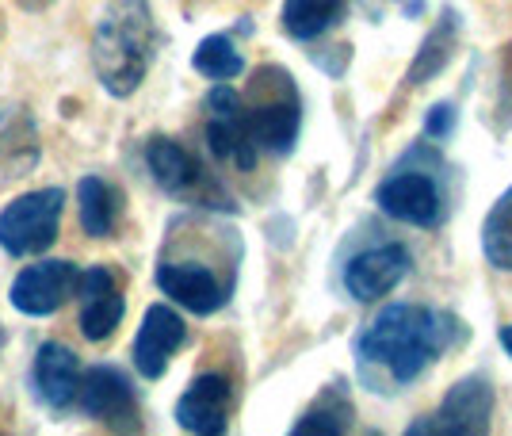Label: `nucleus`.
<instances>
[{
  "label": "nucleus",
  "instance_id": "nucleus-18",
  "mask_svg": "<svg viewBox=\"0 0 512 436\" xmlns=\"http://www.w3.org/2000/svg\"><path fill=\"white\" fill-rule=\"evenodd\" d=\"M352 398L344 391V383H333V387H325V391L314 398V406L306 410V414L291 425V433L299 436H341L352 429Z\"/></svg>",
  "mask_w": 512,
  "mask_h": 436
},
{
  "label": "nucleus",
  "instance_id": "nucleus-1",
  "mask_svg": "<svg viewBox=\"0 0 512 436\" xmlns=\"http://www.w3.org/2000/svg\"><path fill=\"white\" fill-rule=\"evenodd\" d=\"M459 337H463V329L444 310L394 303L363 329L356 352H360L363 368L386 371L394 383H413Z\"/></svg>",
  "mask_w": 512,
  "mask_h": 436
},
{
  "label": "nucleus",
  "instance_id": "nucleus-25",
  "mask_svg": "<svg viewBox=\"0 0 512 436\" xmlns=\"http://www.w3.org/2000/svg\"><path fill=\"white\" fill-rule=\"evenodd\" d=\"M0 349H4V326H0Z\"/></svg>",
  "mask_w": 512,
  "mask_h": 436
},
{
  "label": "nucleus",
  "instance_id": "nucleus-22",
  "mask_svg": "<svg viewBox=\"0 0 512 436\" xmlns=\"http://www.w3.org/2000/svg\"><path fill=\"white\" fill-rule=\"evenodd\" d=\"M192 66L195 73H203L211 81H234L237 73H245V58H241V50L234 46L230 35H207L195 46Z\"/></svg>",
  "mask_w": 512,
  "mask_h": 436
},
{
  "label": "nucleus",
  "instance_id": "nucleus-23",
  "mask_svg": "<svg viewBox=\"0 0 512 436\" xmlns=\"http://www.w3.org/2000/svg\"><path fill=\"white\" fill-rule=\"evenodd\" d=\"M455 123H459V111H455V104H436V108L425 115V134L428 138H448L451 131H455Z\"/></svg>",
  "mask_w": 512,
  "mask_h": 436
},
{
  "label": "nucleus",
  "instance_id": "nucleus-20",
  "mask_svg": "<svg viewBox=\"0 0 512 436\" xmlns=\"http://www.w3.org/2000/svg\"><path fill=\"white\" fill-rule=\"evenodd\" d=\"M455 39H459V20H455L451 12H444V20L428 31L425 46L417 50V62L409 66V77H406L409 85H425V81H432L440 69L448 66Z\"/></svg>",
  "mask_w": 512,
  "mask_h": 436
},
{
  "label": "nucleus",
  "instance_id": "nucleus-24",
  "mask_svg": "<svg viewBox=\"0 0 512 436\" xmlns=\"http://www.w3.org/2000/svg\"><path fill=\"white\" fill-rule=\"evenodd\" d=\"M497 341H501V349H505L512 356V326L501 329V333H497Z\"/></svg>",
  "mask_w": 512,
  "mask_h": 436
},
{
  "label": "nucleus",
  "instance_id": "nucleus-8",
  "mask_svg": "<svg viewBox=\"0 0 512 436\" xmlns=\"http://www.w3.org/2000/svg\"><path fill=\"white\" fill-rule=\"evenodd\" d=\"M77 410L92 421H104L111 429H134L138 425V398L127 371L115 364H96L81 375V391H77Z\"/></svg>",
  "mask_w": 512,
  "mask_h": 436
},
{
  "label": "nucleus",
  "instance_id": "nucleus-6",
  "mask_svg": "<svg viewBox=\"0 0 512 436\" xmlns=\"http://www.w3.org/2000/svg\"><path fill=\"white\" fill-rule=\"evenodd\" d=\"M81 268L73 261H39L27 264L12 280V306L27 318H50L58 314L69 299H77Z\"/></svg>",
  "mask_w": 512,
  "mask_h": 436
},
{
  "label": "nucleus",
  "instance_id": "nucleus-13",
  "mask_svg": "<svg viewBox=\"0 0 512 436\" xmlns=\"http://www.w3.org/2000/svg\"><path fill=\"white\" fill-rule=\"evenodd\" d=\"M77 303H81V333L85 341L100 345L107 337H115V329L123 326V291H119V280L115 272L96 264L81 272V284H77Z\"/></svg>",
  "mask_w": 512,
  "mask_h": 436
},
{
  "label": "nucleus",
  "instance_id": "nucleus-4",
  "mask_svg": "<svg viewBox=\"0 0 512 436\" xmlns=\"http://www.w3.org/2000/svg\"><path fill=\"white\" fill-rule=\"evenodd\" d=\"M146 165H150L153 180L169 196L199 203V207H214V211H230L234 207L230 196L218 188V180L203 173L192 153L184 150L180 142H172V138H153L146 146Z\"/></svg>",
  "mask_w": 512,
  "mask_h": 436
},
{
  "label": "nucleus",
  "instance_id": "nucleus-15",
  "mask_svg": "<svg viewBox=\"0 0 512 436\" xmlns=\"http://www.w3.org/2000/svg\"><path fill=\"white\" fill-rule=\"evenodd\" d=\"M157 287L169 295L172 303H180L184 310H192V314H214V310H222L226 299H230L211 268L192 261H180V264L165 261L157 268Z\"/></svg>",
  "mask_w": 512,
  "mask_h": 436
},
{
  "label": "nucleus",
  "instance_id": "nucleus-10",
  "mask_svg": "<svg viewBox=\"0 0 512 436\" xmlns=\"http://www.w3.org/2000/svg\"><path fill=\"white\" fill-rule=\"evenodd\" d=\"M409 264H413L409 261V249L406 245H394V241L390 245H375V249H363L344 268V287H348L352 299L375 303V299L390 295L394 287L406 280Z\"/></svg>",
  "mask_w": 512,
  "mask_h": 436
},
{
  "label": "nucleus",
  "instance_id": "nucleus-14",
  "mask_svg": "<svg viewBox=\"0 0 512 436\" xmlns=\"http://www.w3.org/2000/svg\"><path fill=\"white\" fill-rule=\"evenodd\" d=\"M81 360L73 356V349H65L62 341H46L35 352L31 364V387L35 398L50 406V410H69L77 406V391H81Z\"/></svg>",
  "mask_w": 512,
  "mask_h": 436
},
{
  "label": "nucleus",
  "instance_id": "nucleus-19",
  "mask_svg": "<svg viewBox=\"0 0 512 436\" xmlns=\"http://www.w3.org/2000/svg\"><path fill=\"white\" fill-rule=\"evenodd\" d=\"M344 8H348L344 0H283L279 23H283V35L310 43L344 20Z\"/></svg>",
  "mask_w": 512,
  "mask_h": 436
},
{
  "label": "nucleus",
  "instance_id": "nucleus-2",
  "mask_svg": "<svg viewBox=\"0 0 512 436\" xmlns=\"http://www.w3.org/2000/svg\"><path fill=\"white\" fill-rule=\"evenodd\" d=\"M157 54V23L146 0H111L92 31V66L104 92L127 100L146 81Z\"/></svg>",
  "mask_w": 512,
  "mask_h": 436
},
{
  "label": "nucleus",
  "instance_id": "nucleus-21",
  "mask_svg": "<svg viewBox=\"0 0 512 436\" xmlns=\"http://www.w3.org/2000/svg\"><path fill=\"white\" fill-rule=\"evenodd\" d=\"M482 253L493 268L512 272V188H505L482 222Z\"/></svg>",
  "mask_w": 512,
  "mask_h": 436
},
{
  "label": "nucleus",
  "instance_id": "nucleus-3",
  "mask_svg": "<svg viewBox=\"0 0 512 436\" xmlns=\"http://www.w3.org/2000/svg\"><path fill=\"white\" fill-rule=\"evenodd\" d=\"M62 211V188H39V192H27V196L12 199L0 211V249L8 257H39V253H46L54 245V238H58Z\"/></svg>",
  "mask_w": 512,
  "mask_h": 436
},
{
  "label": "nucleus",
  "instance_id": "nucleus-17",
  "mask_svg": "<svg viewBox=\"0 0 512 436\" xmlns=\"http://www.w3.org/2000/svg\"><path fill=\"white\" fill-rule=\"evenodd\" d=\"M77 215L88 238H111L123 218V192L104 176H81L77 184Z\"/></svg>",
  "mask_w": 512,
  "mask_h": 436
},
{
  "label": "nucleus",
  "instance_id": "nucleus-5",
  "mask_svg": "<svg viewBox=\"0 0 512 436\" xmlns=\"http://www.w3.org/2000/svg\"><path fill=\"white\" fill-rule=\"evenodd\" d=\"M493 417V387L486 375H467L459 379L436 414L413 421L409 436H478L490 429Z\"/></svg>",
  "mask_w": 512,
  "mask_h": 436
},
{
  "label": "nucleus",
  "instance_id": "nucleus-11",
  "mask_svg": "<svg viewBox=\"0 0 512 436\" xmlns=\"http://www.w3.org/2000/svg\"><path fill=\"white\" fill-rule=\"evenodd\" d=\"M375 203L390 218L409 226H436L444 218V196L428 173H394L375 192Z\"/></svg>",
  "mask_w": 512,
  "mask_h": 436
},
{
  "label": "nucleus",
  "instance_id": "nucleus-12",
  "mask_svg": "<svg viewBox=\"0 0 512 436\" xmlns=\"http://www.w3.org/2000/svg\"><path fill=\"white\" fill-rule=\"evenodd\" d=\"M184 337H188L184 318L172 306L153 303L142 314V326L134 337V371L142 379H161L169 371V360L176 356V349L184 345Z\"/></svg>",
  "mask_w": 512,
  "mask_h": 436
},
{
  "label": "nucleus",
  "instance_id": "nucleus-7",
  "mask_svg": "<svg viewBox=\"0 0 512 436\" xmlns=\"http://www.w3.org/2000/svg\"><path fill=\"white\" fill-rule=\"evenodd\" d=\"M207 142L222 161H234L237 169L256 165V142L249 131V108L241 104L234 88L218 81L207 96Z\"/></svg>",
  "mask_w": 512,
  "mask_h": 436
},
{
  "label": "nucleus",
  "instance_id": "nucleus-9",
  "mask_svg": "<svg viewBox=\"0 0 512 436\" xmlns=\"http://www.w3.org/2000/svg\"><path fill=\"white\" fill-rule=\"evenodd\" d=\"M230 379L222 371H203L176 398V425L195 436H218L230 425Z\"/></svg>",
  "mask_w": 512,
  "mask_h": 436
},
{
  "label": "nucleus",
  "instance_id": "nucleus-16",
  "mask_svg": "<svg viewBox=\"0 0 512 436\" xmlns=\"http://www.w3.org/2000/svg\"><path fill=\"white\" fill-rule=\"evenodd\" d=\"M299 100L291 96H283V100H268V104H256L249 108V131H253V142L256 150L264 153H283L295 150V142H299Z\"/></svg>",
  "mask_w": 512,
  "mask_h": 436
}]
</instances>
